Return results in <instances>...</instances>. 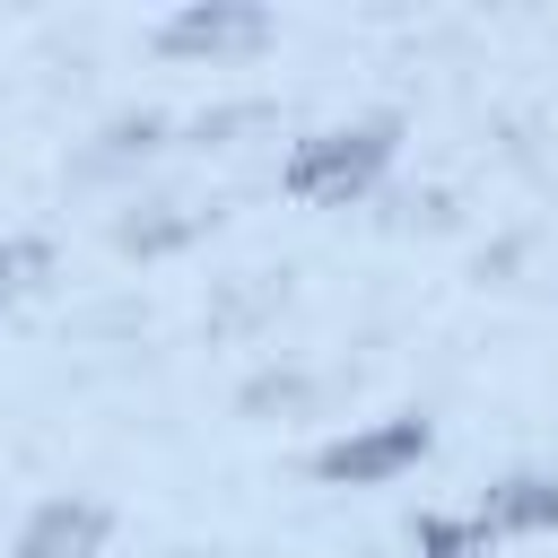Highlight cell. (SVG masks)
Returning a JSON list of instances; mask_svg holds the SVG:
<instances>
[{
	"label": "cell",
	"mask_w": 558,
	"mask_h": 558,
	"mask_svg": "<svg viewBox=\"0 0 558 558\" xmlns=\"http://www.w3.org/2000/svg\"><path fill=\"white\" fill-rule=\"evenodd\" d=\"M392 140H401V122H340V131H314V140H296L288 148V166H279V183L296 192V201H323V209H340V201H357L384 166H392Z\"/></svg>",
	"instance_id": "6da1fadb"
},
{
	"label": "cell",
	"mask_w": 558,
	"mask_h": 558,
	"mask_svg": "<svg viewBox=\"0 0 558 558\" xmlns=\"http://www.w3.org/2000/svg\"><path fill=\"white\" fill-rule=\"evenodd\" d=\"M418 453H427V418L401 410V418H375V427H357V436H331V445L314 453V480H331V488H384V480H401Z\"/></svg>",
	"instance_id": "7a4b0ae2"
},
{
	"label": "cell",
	"mask_w": 558,
	"mask_h": 558,
	"mask_svg": "<svg viewBox=\"0 0 558 558\" xmlns=\"http://www.w3.org/2000/svg\"><path fill=\"white\" fill-rule=\"evenodd\" d=\"M105 532H113V506L105 497H44L17 523V549L9 558H96Z\"/></svg>",
	"instance_id": "3957f363"
},
{
	"label": "cell",
	"mask_w": 558,
	"mask_h": 558,
	"mask_svg": "<svg viewBox=\"0 0 558 558\" xmlns=\"http://www.w3.org/2000/svg\"><path fill=\"white\" fill-rule=\"evenodd\" d=\"M480 541H514V532H558V471H514L471 506Z\"/></svg>",
	"instance_id": "277c9868"
},
{
	"label": "cell",
	"mask_w": 558,
	"mask_h": 558,
	"mask_svg": "<svg viewBox=\"0 0 558 558\" xmlns=\"http://www.w3.org/2000/svg\"><path fill=\"white\" fill-rule=\"evenodd\" d=\"M262 35H270V17H262V9H227V0H218V9H183V17L157 26L166 52H209V61H218V52H253Z\"/></svg>",
	"instance_id": "5b68a950"
},
{
	"label": "cell",
	"mask_w": 558,
	"mask_h": 558,
	"mask_svg": "<svg viewBox=\"0 0 558 558\" xmlns=\"http://www.w3.org/2000/svg\"><path fill=\"white\" fill-rule=\"evenodd\" d=\"M410 549L418 558H480V523L471 514H418L410 523Z\"/></svg>",
	"instance_id": "8992f818"
},
{
	"label": "cell",
	"mask_w": 558,
	"mask_h": 558,
	"mask_svg": "<svg viewBox=\"0 0 558 558\" xmlns=\"http://www.w3.org/2000/svg\"><path fill=\"white\" fill-rule=\"evenodd\" d=\"M44 270H52V244H44V235H17V244H0V305H9V296H26Z\"/></svg>",
	"instance_id": "52a82bcc"
}]
</instances>
